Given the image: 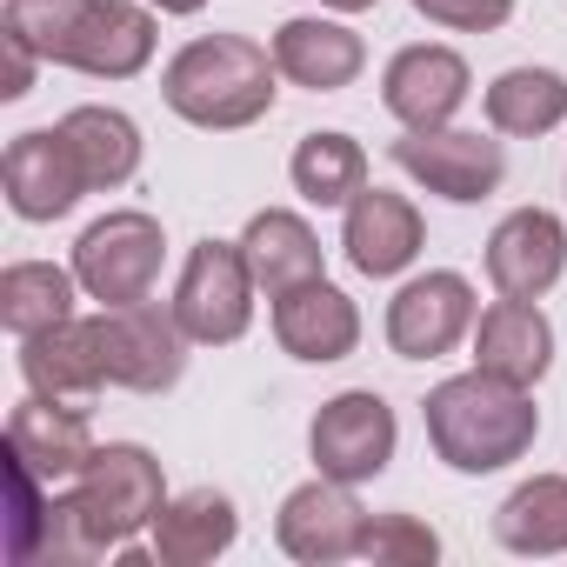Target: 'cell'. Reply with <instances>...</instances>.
Listing matches in <instances>:
<instances>
[{"mask_svg": "<svg viewBox=\"0 0 567 567\" xmlns=\"http://www.w3.org/2000/svg\"><path fill=\"white\" fill-rule=\"evenodd\" d=\"M394 167L414 174L427 194L441 200H487L501 181H507V154L501 141L487 134H467V127H427V134H401L394 141Z\"/></svg>", "mask_w": 567, "mask_h": 567, "instance_id": "9", "label": "cell"}, {"mask_svg": "<svg viewBox=\"0 0 567 567\" xmlns=\"http://www.w3.org/2000/svg\"><path fill=\"white\" fill-rule=\"evenodd\" d=\"M161 260H167L161 220H154V214H141V207L101 214V220L74 240V280H81V295H87V301H101V308L154 301Z\"/></svg>", "mask_w": 567, "mask_h": 567, "instance_id": "5", "label": "cell"}, {"mask_svg": "<svg viewBox=\"0 0 567 567\" xmlns=\"http://www.w3.org/2000/svg\"><path fill=\"white\" fill-rule=\"evenodd\" d=\"M274 68H280V81H295V87L334 94V87H348V81L368 68V48H361L354 28L301 14V21H280V34H274Z\"/></svg>", "mask_w": 567, "mask_h": 567, "instance_id": "19", "label": "cell"}, {"mask_svg": "<svg viewBox=\"0 0 567 567\" xmlns=\"http://www.w3.org/2000/svg\"><path fill=\"white\" fill-rule=\"evenodd\" d=\"M240 254H247V267H254V288H267V301L288 295V288H301V280H321V240H315V227H308L301 214H288V207L254 214L247 234H240Z\"/></svg>", "mask_w": 567, "mask_h": 567, "instance_id": "22", "label": "cell"}, {"mask_svg": "<svg viewBox=\"0 0 567 567\" xmlns=\"http://www.w3.org/2000/svg\"><path fill=\"white\" fill-rule=\"evenodd\" d=\"M174 315L187 328V341L200 348H227L247 334L254 321V267L240 254V240H200L181 267V288H174Z\"/></svg>", "mask_w": 567, "mask_h": 567, "instance_id": "6", "label": "cell"}, {"mask_svg": "<svg viewBox=\"0 0 567 567\" xmlns=\"http://www.w3.org/2000/svg\"><path fill=\"white\" fill-rule=\"evenodd\" d=\"M361 560L374 567H427L441 560V534L414 514H374L368 520V540H361Z\"/></svg>", "mask_w": 567, "mask_h": 567, "instance_id": "28", "label": "cell"}, {"mask_svg": "<svg viewBox=\"0 0 567 567\" xmlns=\"http://www.w3.org/2000/svg\"><path fill=\"white\" fill-rule=\"evenodd\" d=\"M274 341L295 361H348L361 341V315L334 280H301V288L274 295Z\"/></svg>", "mask_w": 567, "mask_h": 567, "instance_id": "17", "label": "cell"}, {"mask_svg": "<svg viewBox=\"0 0 567 567\" xmlns=\"http://www.w3.org/2000/svg\"><path fill=\"white\" fill-rule=\"evenodd\" d=\"M474 328V288L461 274H421L388 301V348L401 361H441Z\"/></svg>", "mask_w": 567, "mask_h": 567, "instance_id": "11", "label": "cell"}, {"mask_svg": "<svg viewBox=\"0 0 567 567\" xmlns=\"http://www.w3.org/2000/svg\"><path fill=\"white\" fill-rule=\"evenodd\" d=\"M547 361H554V328H547V315L534 308V301H494L487 315H481V328H474V368L481 374H501V381H514V388H534L540 374H547Z\"/></svg>", "mask_w": 567, "mask_h": 567, "instance_id": "20", "label": "cell"}, {"mask_svg": "<svg viewBox=\"0 0 567 567\" xmlns=\"http://www.w3.org/2000/svg\"><path fill=\"white\" fill-rule=\"evenodd\" d=\"M61 134H68L81 174H87V194L121 187V181L141 174V127L127 114H114V107H74L61 121Z\"/></svg>", "mask_w": 567, "mask_h": 567, "instance_id": "25", "label": "cell"}, {"mask_svg": "<svg viewBox=\"0 0 567 567\" xmlns=\"http://www.w3.org/2000/svg\"><path fill=\"white\" fill-rule=\"evenodd\" d=\"M8 454H14L21 467H34L48 487H74L101 447H94V434H87V408L28 394V401L8 414Z\"/></svg>", "mask_w": 567, "mask_h": 567, "instance_id": "15", "label": "cell"}, {"mask_svg": "<svg viewBox=\"0 0 567 567\" xmlns=\"http://www.w3.org/2000/svg\"><path fill=\"white\" fill-rule=\"evenodd\" d=\"M147 8H161V14H200L207 0H147Z\"/></svg>", "mask_w": 567, "mask_h": 567, "instance_id": "31", "label": "cell"}, {"mask_svg": "<svg viewBox=\"0 0 567 567\" xmlns=\"http://www.w3.org/2000/svg\"><path fill=\"white\" fill-rule=\"evenodd\" d=\"M414 14L434 28H454V34H494V28H507L514 0H414Z\"/></svg>", "mask_w": 567, "mask_h": 567, "instance_id": "29", "label": "cell"}, {"mask_svg": "<svg viewBox=\"0 0 567 567\" xmlns=\"http://www.w3.org/2000/svg\"><path fill=\"white\" fill-rule=\"evenodd\" d=\"M567 267V227L547 207H520L487 234V280L507 301H540Z\"/></svg>", "mask_w": 567, "mask_h": 567, "instance_id": "16", "label": "cell"}, {"mask_svg": "<svg viewBox=\"0 0 567 567\" xmlns=\"http://www.w3.org/2000/svg\"><path fill=\"white\" fill-rule=\"evenodd\" d=\"M0 187H8V207L21 220H61L87 194V174L61 127H34V134H14L8 161H0Z\"/></svg>", "mask_w": 567, "mask_h": 567, "instance_id": "13", "label": "cell"}, {"mask_svg": "<svg viewBox=\"0 0 567 567\" xmlns=\"http://www.w3.org/2000/svg\"><path fill=\"white\" fill-rule=\"evenodd\" d=\"M274 54L247 34H200L187 41L167 74H161V94L167 107L187 121V127H207V134H234V127H254L267 107H274Z\"/></svg>", "mask_w": 567, "mask_h": 567, "instance_id": "3", "label": "cell"}, {"mask_svg": "<svg viewBox=\"0 0 567 567\" xmlns=\"http://www.w3.org/2000/svg\"><path fill=\"white\" fill-rule=\"evenodd\" d=\"M234 534H240L234 501L214 494V487H187V494H174V501L161 507V520H154V560H161V567H207L214 554L234 547Z\"/></svg>", "mask_w": 567, "mask_h": 567, "instance_id": "21", "label": "cell"}, {"mask_svg": "<svg viewBox=\"0 0 567 567\" xmlns=\"http://www.w3.org/2000/svg\"><path fill=\"white\" fill-rule=\"evenodd\" d=\"M288 174H295L301 200H315V207H348V200L368 187V154H361L354 134H308V141L295 147Z\"/></svg>", "mask_w": 567, "mask_h": 567, "instance_id": "27", "label": "cell"}, {"mask_svg": "<svg viewBox=\"0 0 567 567\" xmlns=\"http://www.w3.org/2000/svg\"><path fill=\"white\" fill-rule=\"evenodd\" d=\"M394 441H401V427H394V408L374 394V388H348V394H334L321 414H315V427H308V447H315V467L328 474V481H374L388 461H394Z\"/></svg>", "mask_w": 567, "mask_h": 567, "instance_id": "8", "label": "cell"}, {"mask_svg": "<svg viewBox=\"0 0 567 567\" xmlns=\"http://www.w3.org/2000/svg\"><path fill=\"white\" fill-rule=\"evenodd\" d=\"M101 348H107V381L134 394H167L187 368V328L174 308L154 301L101 308Z\"/></svg>", "mask_w": 567, "mask_h": 567, "instance_id": "7", "label": "cell"}, {"mask_svg": "<svg viewBox=\"0 0 567 567\" xmlns=\"http://www.w3.org/2000/svg\"><path fill=\"white\" fill-rule=\"evenodd\" d=\"M8 28H21L41 61L94 81H134L154 61V14L134 0H8Z\"/></svg>", "mask_w": 567, "mask_h": 567, "instance_id": "1", "label": "cell"}, {"mask_svg": "<svg viewBox=\"0 0 567 567\" xmlns=\"http://www.w3.org/2000/svg\"><path fill=\"white\" fill-rule=\"evenodd\" d=\"M368 507L348 494V481H308L295 487L288 501H280V520H274V540L288 547L295 560L308 567H334V560H354L361 540H368Z\"/></svg>", "mask_w": 567, "mask_h": 567, "instance_id": "10", "label": "cell"}, {"mask_svg": "<svg viewBox=\"0 0 567 567\" xmlns=\"http://www.w3.org/2000/svg\"><path fill=\"white\" fill-rule=\"evenodd\" d=\"M74 295H81L74 267H54V260H14L8 274H0V321H8L14 341L48 334V328L74 321Z\"/></svg>", "mask_w": 567, "mask_h": 567, "instance_id": "23", "label": "cell"}, {"mask_svg": "<svg viewBox=\"0 0 567 567\" xmlns=\"http://www.w3.org/2000/svg\"><path fill=\"white\" fill-rule=\"evenodd\" d=\"M74 507H81V527L87 540L107 554V547H127L141 527L161 520L167 507V481H161V461L134 441H114L87 461V474L74 481Z\"/></svg>", "mask_w": 567, "mask_h": 567, "instance_id": "4", "label": "cell"}, {"mask_svg": "<svg viewBox=\"0 0 567 567\" xmlns=\"http://www.w3.org/2000/svg\"><path fill=\"white\" fill-rule=\"evenodd\" d=\"M467 87H474V74L454 48H401L381 74V101L408 134L454 127V114L467 107Z\"/></svg>", "mask_w": 567, "mask_h": 567, "instance_id": "12", "label": "cell"}, {"mask_svg": "<svg viewBox=\"0 0 567 567\" xmlns=\"http://www.w3.org/2000/svg\"><path fill=\"white\" fill-rule=\"evenodd\" d=\"M321 8H334V14H368L374 0H321Z\"/></svg>", "mask_w": 567, "mask_h": 567, "instance_id": "32", "label": "cell"}, {"mask_svg": "<svg viewBox=\"0 0 567 567\" xmlns=\"http://www.w3.org/2000/svg\"><path fill=\"white\" fill-rule=\"evenodd\" d=\"M21 381L28 394L41 401H68V408H87L101 388H107V348H101V321H61L48 334H28L21 341Z\"/></svg>", "mask_w": 567, "mask_h": 567, "instance_id": "14", "label": "cell"}, {"mask_svg": "<svg viewBox=\"0 0 567 567\" xmlns=\"http://www.w3.org/2000/svg\"><path fill=\"white\" fill-rule=\"evenodd\" d=\"M427 441L454 474H494L507 461H520L540 434V408L527 388L501 381V374H454L427 394Z\"/></svg>", "mask_w": 567, "mask_h": 567, "instance_id": "2", "label": "cell"}, {"mask_svg": "<svg viewBox=\"0 0 567 567\" xmlns=\"http://www.w3.org/2000/svg\"><path fill=\"white\" fill-rule=\"evenodd\" d=\"M494 540L507 554H567V474H534L494 507Z\"/></svg>", "mask_w": 567, "mask_h": 567, "instance_id": "24", "label": "cell"}, {"mask_svg": "<svg viewBox=\"0 0 567 567\" xmlns=\"http://www.w3.org/2000/svg\"><path fill=\"white\" fill-rule=\"evenodd\" d=\"M567 121V81L554 68H507L487 87V127L494 134H554Z\"/></svg>", "mask_w": 567, "mask_h": 567, "instance_id": "26", "label": "cell"}, {"mask_svg": "<svg viewBox=\"0 0 567 567\" xmlns=\"http://www.w3.org/2000/svg\"><path fill=\"white\" fill-rule=\"evenodd\" d=\"M0 48H8V81H0V101H21L28 87H34V68H41V48L21 34V28H8L0 21Z\"/></svg>", "mask_w": 567, "mask_h": 567, "instance_id": "30", "label": "cell"}, {"mask_svg": "<svg viewBox=\"0 0 567 567\" xmlns=\"http://www.w3.org/2000/svg\"><path fill=\"white\" fill-rule=\"evenodd\" d=\"M427 227H421V207L408 194H388V187H361L348 200V227H341V247L354 260V274L368 280H388L401 267H414Z\"/></svg>", "mask_w": 567, "mask_h": 567, "instance_id": "18", "label": "cell"}]
</instances>
